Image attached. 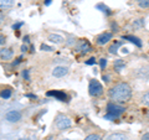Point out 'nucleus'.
<instances>
[{"label": "nucleus", "mask_w": 149, "mask_h": 140, "mask_svg": "<svg viewBox=\"0 0 149 140\" xmlns=\"http://www.w3.org/2000/svg\"><path fill=\"white\" fill-rule=\"evenodd\" d=\"M143 25V20H137L134 22V26H142Z\"/></svg>", "instance_id": "obj_26"}, {"label": "nucleus", "mask_w": 149, "mask_h": 140, "mask_svg": "<svg viewBox=\"0 0 149 140\" xmlns=\"http://www.w3.org/2000/svg\"><path fill=\"white\" fill-rule=\"evenodd\" d=\"M49 40L54 44H61L63 41V37L60 35H56V34H51V35H49Z\"/></svg>", "instance_id": "obj_12"}, {"label": "nucleus", "mask_w": 149, "mask_h": 140, "mask_svg": "<svg viewBox=\"0 0 149 140\" xmlns=\"http://www.w3.org/2000/svg\"><path fill=\"white\" fill-rule=\"evenodd\" d=\"M21 25H22V22H17V24H14V25H13V29L16 30V29H19V27H20Z\"/></svg>", "instance_id": "obj_25"}, {"label": "nucleus", "mask_w": 149, "mask_h": 140, "mask_svg": "<svg viewBox=\"0 0 149 140\" xmlns=\"http://www.w3.org/2000/svg\"><path fill=\"white\" fill-rule=\"evenodd\" d=\"M77 50L82 53H86V52H90L91 51V45L87 40H81L80 42L77 44Z\"/></svg>", "instance_id": "obj_7"}, {"label": "nucleus", "mask_w": 149, "mask_h": 140, "mask_svg": "<svg viewBox=\"0 0 149 140\" xmlns=\"http://www.w3.org/2000/svg\"><path fill=\"white\" fill-rule=\"evenodd\" d=\"M68 72V69L67 67H63V66H57V67H55L54 68V71H52V74H54V77H63V76H66Z\"/></svg>", "instance_id": "obj_8"}, {"label": "nucleus", "mask_w": 149, "mask_h": 140, "mask_svg": "<svg viewBox=\"0 0 149 140\" xmlns=\"http://www.w3.org/2000/svg\"><path fill=\"white\" fill-rule=\"evenodd\" d=\"M120 45H122V42H120V41H116L114 44H112V46L109 47V50H108V51H109L111 53H116V52H117V50H118V47H119Z\"/></svg>", "instance_id": "obj_16"}, {"label": "nucleus", "mask_w": 149, "mask_h": 140, "mask_svg": "<svg viewBox=\"0 0 149 140\" xmlns=\"http://www.w3.org/2000/svg\"><path fill=\"white\" fill-rule=\"evenodd\" d=\"M0 40H1V41H0V44L3 45V44H4V36H3V35H1V37H0Z\"/></svg>", "instance_id": "obj_30"}, {"label": "nucleus", "mask_w": 149, "mask_h": 140, "mask_svg": "<svg viewBox=\"0 0 149 140\" xmlns=\"http://www.w3.org/2000/svg\"><path fill=\"white\" fill-rule=\"evenodd\" d=\"M123 113H124L123 107L114 103H108L107 104V114L104 115V119H116Z\"/></svg>", "instance_id": "obj_2"}, {"label": "nucleus", "mask_w": 149, "mask_h": 140, "mask_svg": "<svg viewBox=\"0 0 149 140\" xmlns=\"http://www.w3.org/2000/svg\"><path fill=\"white\" fill-rule=\"evenodd\" d=\"M62 140H70V139H62Z\"/></svg>", "instance_id": "obj_34"}, {"label": "nucleus", "mask_w": 149, "mask_h": 140, "mask_svg": "<svg viewBox=\"0 0 149 140\" xmlns=\"http://www.w3.org/2000/svg\"><path fill=\"white\" fill-rule=\"evenodd\" d=\"M143 102H144V103H146L147 105H149V93L144 94V97H143Z\"/></svg>", "instance_id": "obj_23"}, {"label": "nucleus", "mask_w": 149, "mask_h": 140, "mask_svg": "<svg viewBox=\"0 0 149 140\" xmlns=\"http://www.w3.org/2000/svg\"><path fill=\"white\" fill-rule=\"evenodd\" d=\"M85 140H102V138L97 134H91V135H88V137H86Z\"/></svg>", "instance_id": "obj_20"}, {"label": "nucleus", "mask_w": 149, "mask_h": 140, "mask_svg": "<svg viewBox=\"0 0 149 140\" xmlns=\"http://www.w3.org/2000/svg\"><path fill=\"white\" fill-rule=\"evenodd\" d=\"M125 66L124 61H122V60H117V61H114V68L117 72H120V69H122L123 67Z\"/></svg>", "instance_id": "obj_15"}, {"label": "nucleus", "mask_w": 149, "mask_h": 140, "mask_svg": "<svg viewBox=\"0 0 149 140\" xmlns=\"http://www.w3.org/2000/svg\"><path fill=\"white\" fill-rule=\"evenodd\" d=\"M47 140H52V137H50V138H49Z\"/></svg>", "instance_id": "obj_32"}, {"label": "nucleus", "mask_w": 149, "mask_h": 140, "mask_svg": "<svg viewBox=\"0 0 149 140\" xmlns=\"http://www.w3.org/2000/svg\"><path fill=\"white\" fill-rule=\"evenodd\" d=\"M11 97V91L10 89H3L1 91V98L3 99H9Z\"/></svg>", "instance_id": "obj_17"}, {"label": "nucleus", "mask_w": 149, "mask_h": 140, "mask_svg": "<svg viewBox=\"0 0 149 140\" xmlns=\"http://www.w3.org/2000/svg\"><path fill=\"white\" fill-rule=\"evenodd\" d=\"M21 119V113L19 110H9L5 113V120L9 123H17Z\"/></svg>", "instance_id": "obj_5"}, {"label": "nucleus", "mask_w": 149, "mask_h": 140, "mask_svg": "<svg viewBox=\"0 0 149 140\" xmlns=\"http://www.w3.org/2000/svg\"><path fill=\"white\" fill-rule=\"evenodd\" d=\"M112 39V34L111 32H104V34H101L98 37H97V45H106L108 41Z\"/></svg>", "instance_id": "obj_9"}, {"label": "nucleus", "mask_w": 149, "mask_h": 140, "mask_svg": "<svg viewBox=\"0 0 149 140\" xmlns=\"http://www.w3.org/2000/svg\"><path fill=\"white\" fill-rule=\"evenodd\" d=\"M55 124L60 130H65V129L71 127L72 122L70 120V118H67V116H65L62 114H58L57 116H56V119H55Z\"/></svg>", "instance_id": "obj_4"}, {"label": "nucleus", "mask_w": 149, "mask_h": 140, "mask_svg": "<svg viewBox=\"0 0 149 140\" xmlns=\"http://www.w3.org/2000/svg\"><path fill=\"white\" fill-rule=\"evenodd\" d=\"M21 50H22V51H26V50H27V49H26V46H25V45H24V46H21Z\"/></svg>", "instance_id": "obj_31"}, {"label": "nucleus", "mask_w": 149, "mask_h": 140, "mask_svg": "<svg viewBox=\"0 0 149 140\" xmlns=\"http://www.w3.org/2000/svg\"><path fill=\"white\" fill-rule=\"evenodd\" d=\"M0 57H1L3 61H5V60H10L13 57V51L10 49H3L0 51Z\"/></svg>", "instance_id": "obj_10"}, {"label": "nucleus", "mask_w": 149, "mask_h": 140, "mask_svg": "<svg viewBox=\"0 0 149 140\" xmlns=\"http://www.w3.org/2000/svg\"><path fill=\"white\" fill-rule=\"evenodd\" d=\"M47 96L49 97H55L56 99H58V100H61V102H66V99H67L66 93L62 92V91H49L47 92Z\"/></svg>", "instance_id": "obj_6"}, {"label": "nucleus", "mask_w": 149, "mask_h": 140, "mask_svg": "<svg viewBox=\"0 0 149 140\" xmlns=\"http://www.w3.org/2000/svg\"><path fill=\"white\" fill-rule=\"evenodd\" d=\"M138 1H139V0H138Z\"/></svg>", "instance_id": "obj_35"}, {"label": "nucleus", "mask_w": 149, "mask_h": 140, "mask_svg": "<svg viewBox=\"0 0 149 140\" xmlns=\"http://www.w3.org/2000/svg\"><path fill=\"white\" fill-rule=\"evenodd\" d=\"M22 74H24V77L26 79H29V73H27V71H24V73H22Z\"/></svg>", "instance_id": "obj_28"}, {"label": "nucleus", "mask_w": 149, "mask_h": 140, "mask_svg": "<svg viewBox=\"0 0 149 140\" xmlns=\"http://www.w3.org/2000/svg\"><path fill=\"white\" fill-rule=\"evenodd\" d=\"M97 9H100V10H102V11H103V12H106L107 14V15H111V10H109V9L108 8H107L106 5H103V4H98V5H97Z\"/></svg>", "instance_id": "obj_18"}, {"label": "nucleus", "mask_w": 149, "mask_h": 140, "mask_svg": "<svg viewBox=\"0 0 149 140\" xmlns=\"http://www.w3.org/2000/svg\"><path fill=\"white\" fill-rule=\"evenodd\" d=\"M51 1H52V0H45V5L47 6V5H50L51 4Z\"/></svg>", "instance_id": "obj_29"}, {"label": "nucleus", "mask_w": 149, "mask_h": 140, "mask_svg": "<svg viewBox=\"0 0 149 140\" xmlns=\"http://www.w3.org/2000/svg\"><path fill=\"white\" fill-rule=\"evenodd\" d=\"M142 140H149V133H146L143 135V138H142Z\"/></svg>", "instance_id": "obj_27"}, {"label": "nucleus", "mask_w": 149, "mask_h": 140, "mask_svg": "<svg viewBox=\"0 0 149 140\" xmlns=\"http://www.w3.org/2000/svg\"><path fill=\"white\" fill-rule=\"evenodd\" d=\"M107 140H127V137H125L124 134H120V133H113V134L109 135Z\"/></svg>", "instance_id": "obj_13"}, {"label": "nucleus", "mask_w": 149, "mask_h": 140, "mask_svg": "<svg viewBox=\"0 0 149 140\" xmlns=\"http://www.w3.org/2000/svg\"><path fill=\"white\" fill-rule=\"evenodd\" d=\"M147 115H148V118H149V112H148V114H147Z\"/></svg>", "instance_id": "obj_33"}, {"label": "nucleus", "mask_w": 149, "mask_h": 140, "mask_svg": "<svg viewBox=\"0 0 149 140\" xmlns=\"http://www.w3.org/2000/svg\"><path fill=\"white\" fill-rule=\"evenodd\" d=\"M88 91H90V94L93 97H98L103 93V87L102 85L96 81V79H91L90 81V86H88Z\"/></svg>", "instance_id": "obj_3"}, {"label": "nucleus", "mask_w": 149, "mask_h": 140, "mask_svg": "<svg viewBox=\"0 0 149 140\" xmlns=\"http://www.w3.org/2000/svg\"><path fill=\"white\" fill-rule=\"evenodd\" d=\"M138 4H139V6L143 8V9L149 8V0H139Z\"/></svg>", "instance_id": "obj_19"}, {"label": "nucleus", "mask_w": 149, "mask_h": 140, "mask_svg": "<svg viewBox=\"0 0 149 140\" xmlns=\"http://www.w3.org/2000/svg\"><path fill=\"white\" fill-rule=\"evenodd\" d=\"M100 66H101V68H102V69H104V67L107 66V60H106V58L100 60Z\"/></svg>", "instance_id": "obj_22"}, {"label": "nucleus", "mask_w": 149, "mask_h": 140, "mask_svg": "<svg viewBox=\"0 0 149 140\" xmlns=\"http://www.w3.org/2000/svg\"><path fill=\"white\" fill-rule=\"evenodd\" d=\"M86 63H87V64H95V63H96V60H95V57H92V58L88 60V61H86Z\"/></svg>", "instance_id": "obj_24"}, {"label": "nucleus", "mask_w": 149, "mask_h": 140, "mask_svg": "<svg viewBox=\"0 0 149 140\" xmlns=\"http://www.w3.org/2000/svg\"><path fill=\"white\" fill-rule=\"evenodd\" d=\"M109 97L116 102H127L132 97V89L128 83H118L111 88Z\"/></svg>", "instance_id": "obj_1"}, {"label": "nucleus", "mask_w": 149, "mask_h": 140, "mask_svg": "<svg viewBox=\"0 0 149 140\" xmlns=\"http://www.w3.org/2000/svg\"><path fill=\"white\" fill-rule=\"evenodd\" d=\"M123 39H124V40H128V41H130V42H133L134 45H137L138 47H142V42H141V40H139L138 37H136V36L127 35V36H123Z\"/></svg>", "instance_id": "obj_11"}, {"label": "nucleus", "mask_w": 149, "mask_h": 140, "mask_svg": "<svg viewBox=\"0 0 149 140\" xmlns=\"http://www.w3.org/2000/svg\"><path fill=\"white\" fill-rule=\"evenodd\" d=\"M13 4H14V0H0V8H1L3 10L4 9L11 8Z\"/></svg>", "instance_id": "obj_14"}, {"label": "nucleus", "mask_w": 149, "mask_h": 140, "mask_svg": "<svg viewBox=\"0 0 149 140\" xmlns=\"http://www.w3.org/2000/svg\"><path fill=\"white\" fill-rule=\"evenodd\" d=\"M42 51H49V52H51V51H54L52 50V47H50V46H47V45H45V44H42L41 45V47H40Z\"/></svg>", "instance_id": "obj_21"}]
</instances>
